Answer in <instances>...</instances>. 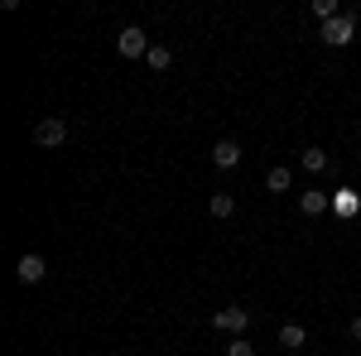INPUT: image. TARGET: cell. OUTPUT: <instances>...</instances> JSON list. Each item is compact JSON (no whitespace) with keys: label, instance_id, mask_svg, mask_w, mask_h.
Masks as SVG:
<instances>
[{"label":"cell","instance_id":"obj_1","mask_svg":"<svg viewBox=\"0 0 361 356\" xmlns=\"http://www.w3.org/2000/svg\"><path fill=\"white\" fill-rule=\"evenodd\" d=\"M352 34H357V15H337V20H328V25L318 29V39H323V44H333V49H347V44H352Z\"/></svg>","mask_w":361,"mask_h":356},{"label":"cell","instance_id":"obj_2","mask_svg":"<svg viewBox=\"0 0 361 356\" xmlns=\"http://www.w3.org/2000/svg\"><path fill=\"white\" fill-rule=\"evenodd\" d=\"M34 145H44V149L68 145V121H63V116H44V121L34 125Z\"/></svg>","mask_w":361,"mask_h":356},{"label":"cell","instance_id":"obj_3","mask_svg":"<svg viewBox=\"0 0 361 356\" xmlns=\"http://www.w3.org/2000/svg\"><path fill=\"white\" fill-rule=\"evenodd\" d=\"M116 49H121L126 58H145V54H149V39H145V29H140V25H126L121 34H116Z\"/></svg>","mask_w":361,"mask_h":356},{"label":"cell","instance_id":"obj_4","mask_svg":"<svg viewBox=\"0 0 361 356\" xmlns=\"http://www.w3.org/2000/svg\"><path fill=\"white\" fill-rule=\"evenodd\" d=\"M212 328H217V332H231V337H241V332L250 328V313H246V308H217V313H212Z\"/></svg>","mask_w":361,"mask_h":356},{"label":"cell","instance_id":"obj_5","mask_svg":"<svg viewBox=\"0 0 361 356\" xmlns=\"http://www.w3.org/2000/svg\"><path fill=\"white\" fill-rule=\"evenodd\" d=\"M44 274H49L44 255H34V250H29V255H20V265H15V279H20V284H39Z\"/></svg>","mask_w":361,"mask_h":356},{"label":"cell","instance_id":"obj_6","mask_svg":"<svg viewBox=\"0 0 361 356\" xmlns=\"http://www.w3.org/2000/svg\"><path fill=\"white\" fill-rule=\"evenodd\" d=\"M212 164L217 168H236L241 164V145H236V140H217V145H212Z\"/></svg>","mask_w":361,"mask_h":356},{"label":"cell","instance_id":"obj_7","mask_svg":"<svg viewBox=\"0 0 361 356\" xmlns=\"http://www.w3.org/2000/svg\"><path fill=\"white\" fill-rule=\"evenodd\" d=\"M333 202H328V192H318V188H308V192H299V212L304 217H323Z\"/></svg>","mask_w":361,"mask_h":356},{"label":"cell","instance_id":"obj_8","mask_svg":"<svg viewBox=\"0 0 361 356\" xmlns=\"http://www.w3.org/2000/svg\"><path fill=\"white\" fill-rule=\"evenodd\" d=\"M207 212H212L217 221H226L231 212H236V197H231V192H212V197H207Z\"/></svg>","mask_w":361,"mask_h":356},{"label":"cell","instance_id":"obj_9","mask_svg":"<svg viewBox=\"0 0 361 356\" xmlns=\"http://www.w3.org/2000/svg\"><path fill=\"white\" fill-rule=\"evenodd\" d=\"M304 342H308V332L299 328V323H284V328H279V347H289V352H299Z\"/></svg>","mask_w":361,"mask_h":356},{"label":"cell","instance_id":"obj_10","mask_svg":"<svg viewBox=\"0 0 361 356\" xmlns=\"http://www.w3.org/2000/svg\"><path fill=\"white\" fill-rule=\"evenodd\" d=\"M289 183H294V173H289V168L279 164V168H270V173H265V188L270 192H289Z\"/></svg>","mask_w":361,"mask_h":356},{"label":"cell","instance_id":"obj_11","mask_svg":"<svg viewBox=\"0 0 361 356\" xmlns=\"http://www.w3.org/2000/svg\"><path fill=\"white\" fill-rule=\"evenodd\" d=\"M299 164H304L308 173H323V168H328V154H323V149L313 145V149H304V154H299Z\"/></svg>","mask_w":361,"mask_h":356},{"label":"cell","instance_id":"obj_12","mask_svg":"<svg viewBox=\"0 0 361 356\" xmlns=\"http://www.w3.org/2000/svg\"><path fill=\"white\" fill-rule=\"evenodd\" d=\"M145 63H149V68H154V73H164L169 63H173V54H169L164 44H149V54H145Z\"/></svg>","mask_w":361,"mask_h":356},{"label":"cell","instance_id":"obj_13","mask_svg":"<svg viewBox=\"0 0 361 356\" xmlns=\"http://www.w3.org/2000/svg\"><path fill=\"white\" fill-rule=\"evenodd\" d=\"M313 15L328 25V20H337V0H313Z\"/></svg>","mask_w":361,"mask_h":356},{"label":"cell","instance_id":"obj_14","mask_svg":"<svg viewBox=\"0 0 361 356\" xmlns=\"http://www.w3.org/2000/svg\"><path fill=\"white\" fill-rule=\"evenodd\" d=\"M226 356H255V347H250L246 337H231V347H226Z\"/></svg>","mask_w":361,"mask_h":356},{"label":"cell","instance_id":"obj_15","mask_svg":"<svg viewBox=\"0 0 361 356\" xmlns=\"http://www.w3.org/2000/svg\"><path fill=\"white\" fill-rule=\"evenodd\" d=\"M352 337H357V342H361V318H352Z\"/></svg>","mask_w":361,"mask_h":356}]
</instances>
